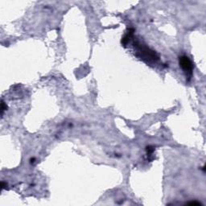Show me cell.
<instances>
[{
	"label": "cell",
	"mask_w": 206,
	"mask_h": 206,
	"mask_svg": "<svg viewBox=\"0 0 206 206\" xmlns=\"http://www.w3.org/2000/svg\"><path fill=\"white\" fill-rule=\"evenodd\" d=\"M179 62L180 65L183 69L184 72L186 73V76L189 77V79H190L192 77L193 69V63L191 60L187 56H181L179 57Z\"/></svg>",
	"instance_id": "cell-1"
},
{
	"label": "cell",
	"mask_w": 206,
	"mask_h": 206,
	"mask_svg": "<svg viewBox=\"0 0 206 206\" xmlns=\"http://www.w3.org/2000/svg\"><path fill=\"white\" fill-rule=\"evenodd\" d=\"M7 106L6 104H5V102H3V101H2V106H1V114H2V116L3 115V113L4 111L7 110Z\"/></svg>",
	"instance_id": "cell-2"
}]
</instances>
